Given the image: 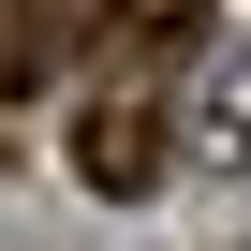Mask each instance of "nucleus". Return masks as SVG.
Listing matches in <instances>:
<instances>
[{
    "mask_svg": "<svg viewBox=\"0 0 251 251\" xmlns=\"http://www.w3.org/2000/svg\"><path fill=\"white\" fill-rule=\"evenodd\" d=\"M74 177H89V192H118V207L163 192V103H148V89H103V103L74 118Z\"/></svg>",
    "mask_w": 251,
    "mask_h": 251,
    "instance_id": "f257e3e1",
    "label": "nucleus"
},
{
    "mask_svg": "<svg viewBox=\"0 0 251 251\" xmlns=\"http://www.w3.org/2000/svg\"><path fill=\"white\" fill-rule=\"evenodd\" d=\"M192 148H207V163H251V45H236V59H207V103H192Z\"/></svg>",
    "mask_w": 251,
    "mask_h": 251,
    "instance_id": "f03ea898",
    "label": "nucleus"
},
{
    "mask_svg": "<svg viewBox=\"0 0 251 251\" xmlns=\"http://www.w3.org/2000/svg\"><path fill=\"white\" fill-rule=\"evenodd\" d=\"M45 74V15H15V0H0V89H30Z\"/></svg>",
    "mask_w": 251,
    "mask_h": 251,
    "instance_id": "7ed1b4c3",
    "label": "nucleus"
}]
</instances>
